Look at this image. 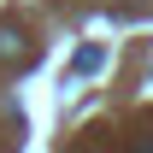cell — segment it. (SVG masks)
<instances>
[]
</instances>
